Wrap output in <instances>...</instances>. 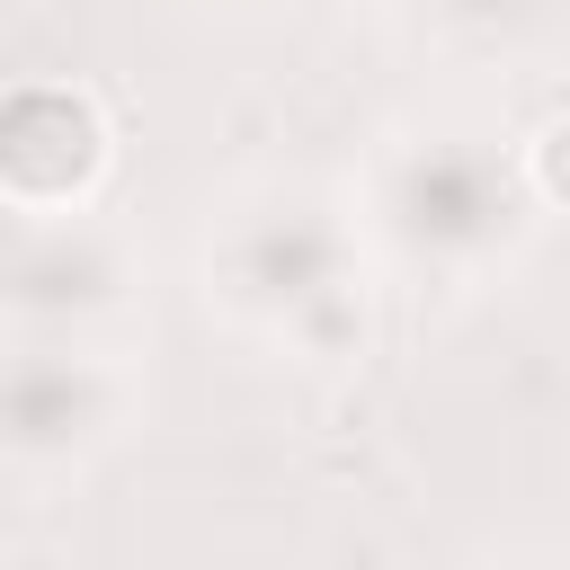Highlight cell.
Wrapping results in <instances>:
<instances>
[{"label":"cell","instance_id":"1","mask_svg":"<svg viewBox=\"0 0 570 570\" xmlns=\"http://www.w3.org/2000/svg\"><path fill=\"white\" fill-rule=\"evenodd\" d=\"M107 107L80 89V80H27L9 89V116H0V187L9 205L45 214V205H80L98 178H107Z\"/></svg>","mask_w":570,"mask_h":570},{"label":"cell","instance_id":"2","mask_svg":"<svg viewBox=\"0 0 570 570\" xmlns=\"http://www.w3.org/2000/svg\"><path fill=\"white\" fill-rule=\"evenodd\" d=\"M525 178H534V196L570 205V116H552V125L525 142Z\"/></svg>","mask_w":570,"mask_h":570}]
</instances>
